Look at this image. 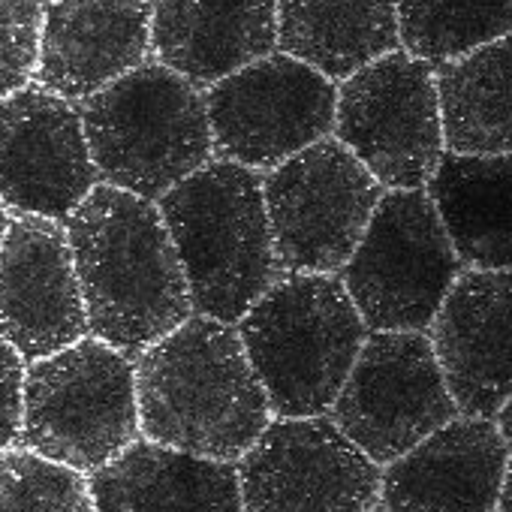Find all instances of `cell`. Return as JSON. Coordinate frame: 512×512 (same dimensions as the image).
Wrapping results in <instances>:
<instances>
[{
  "mask_svg": "<svg viewBox=\"0 0 512 512\" xmlns=\"http://www.w3.org/2000/svg\"><path fill=\"white\" fill-rule=\"evenodd\" d=\"M88 332L133 356L190 320L175 241L151 199L97 184L67 217Z\"/></svg>",
  "mask_w": 512,
  "mask_h": 512,
  "instance_id": "6da1fadb",
  "label": "cell"
},
{
  "mask_svg": "<svg viewBox=\"0 0 512 512\" xmlns=\"http://www.w3.org/2000/svg\"><path fill=\"white\" fill-rule=\"evenodd\" d=\"M136 392L145 440L214 461H238L272 422L238 329L202 314L139 353Z\"/></svg>",
  "mask_w": 512,
  "mask_h": 512,
  "instance_id": "7a4b0ae2",
  "label": "cell"
},
{
  "mask_svg": "<svg viewBox=\"0 0 512 512\" xmlns=\"http://www.w3.org/2000/svg\"><path fill=\"white\" fill-rule=\"evenodd\" d=\"M157 208L181 256L193 311L238 323L278 275L260 172L208 160L163 193Z\"/></svg>",
  "mask_w": 512,
  "mask_h": 512,
  "instance_id": "3957f363",
  "label": "cell"
},
{
  "mask_svg": "<svg viewBox=\"0 0 512 512\" xmlns=\"http://www.w3.org/2000/svg\"><path fill=\"white\" fill-rule=\"evenodd\" d=\"M238 338L281 419L326 416L368 338L338 275H287L238 320Z\"/></svg>",
  "mask_w": 512,
  "mask_h": 512,
  "instance_id": "277c9868",
  "label": "cell"
},
{
  "mask_svg": "<svg viewBox=\"0 0 512 512\" xmlns=\"http://www.w3.org/2000/svg\"><path fill=\"white\" fill-rule=\"evenodd\" d=\"M79 112L97 172L142 199H160L214 154L202 91L157 58L82 100Z\"/></svg>",
  "mask_w": 512,
  "mask_h": 512,
  "instance_id": "5b68a950",
  "label": "cell"
},
{
  "mask_svg": "<svg viewBox=\"0 0 512 512\" xmlns=\"http://www.w3.org/2000/svg\"><path fill=\"white\" fill-rule=\"evenodd\" d=\"M136 368L127 353L100 341L28 362L22 446L79 473H94L139 440Z\"/></svg>",
  "mask_w": 512,
  "mask_h": 512,
  "instance_id": "8992f818",
  "label": "cell"
},
{
  "mask_svg": "<svg viewBox=\"0 0 512 512\" xmlns=\"http://www.w3.org/2000/svg\"><path fill=\"white\" fill-rule=\"evenodd\" d=\"M461 269L425 187L386 190L341 281L368 332H428Z\"/></svg>",
  "mask_w": 512,
  "mask_h": 512,
  "instance_id": "52a82bcc",
  "label": "cell"
},
{
  "mask_svg": "<svg viewBox=\"0 0 512 512\" xmlns=\"http://www.w3.org/2000/svg\"><path fill=\"white\" fill-rule=\"evenodd\" d=\"M263 196L278 269L335 275L359 247L383 187L353 151L329 136L269 169Z\"/></svg>",
  "mask_w": 512,
  "mask_h": 512,
  "instance_id": "ba28073f",
  "label": "cell"
},
{
  "mask_svg": "<svg viewBox=\"0 0 512 512\" xmlns=\"http://www.w3.org/2000/svg\"><path fill=\"white\" fill-rule=\"evenodd\" d=\"M332 136L380 187H425L446 151L434 67L395 49L344 79Z\"/></svg>",
  "mask_w": 512,
  "mask_h": 512,
  "instance_id": "9c48e42d",
  "label": "cell"
},
{
  "mask_svg": "<svg viewBox=\"0 0 512 512\" xmlns=\"http://www.w3.org/2000/svg\"><path fill=\"white\" fill-rule=\"evenodd\" d=\"M205 106L214 154L260 172L335 133L338 85L275 52L211 85Z\"/></svg>",
  "mask_w": 512,
  "mask_h": 512,
  "instance_id": "30bf717a",
  "label": "cell"
},
{
  "mask_svg": "<svg viewBox=\"0 0 512 512\" xmlns=\"http://www.w3.org/2000/svg\"><path fill=\"white\" fill-rule=\"evenodd\" d=\"M455 416L458 404L425 332H368L332 404L335 425L380 467Z\"/></svg>",
  "mask_w": 512,
  "mask_h": 512,
  "instance_id": "8fae6325",
  "label": "cell"
},
{
  "mask_svg": "<svg viewBox=\"0 0 512 512\" xmlns=\"http://www.w3.org/2000/svg\"><path fill=\"white\" fill-rule=\"evenodd\" d=\"M380 476L329 416H275L238 458L244 512H365L380 500Z\"/></svg>",
  "mask_w": 512,
  "mask_h": 512,
  "instance_id": "7c38bea8",
  "label": "cell"
},
{
  "mask_svg": "<svg viewBox=\"0 0 512 512\" xmlns=\"http://www.w3.org/2000/svg\"><path fill=\"white\" fill-rule=\"evenodd\" d=\"M100 184L82 112L28 85L0 100V202L16 217L67 220Z\"/></svg>",
  "mask_w": 512,
  "mask_h": 512,
  "instance_id": "4fadbf2b",
  "label": "cell"
},
{
  "mask_svg": "<svg viewBox=\"0 0 512 512\" xmlns=\"http://www.w3.org/2000/svg\"><path fill=\"white\" fill-rule=\"evenodd\" d=\"M0 338L25 362L88 338V311L67 226L19 214L0 247Z\"/></svg>",
  "mask_w": 512,
  "mask_h": 512,
  "instance_id": "5bb4252c",
  "label": "cell"
},
{
  "mask_svg": "<svg viewBox=\"0 0 512 512\" xmlns=\"http://www.w3.org/2000/svg\"><path fill=\"white\" fill-rule=\"evenodd\" d=\"M428 338L458 413L494 419L512 398V269L461 272Z\"/></svg>",
  "mask_w": 512,
  "mask_h": 512,
  "instance_id": "9a60e30c",
  "label": "cell"
},
{
  "mask_svg": "<svg viewBox=\"0 0 512 512\" xmlns=\"http://www.w3.org/2000/svg\"><path fill=\"white\" fill-rule=\"evenodd\" d=\"M509 440L491 419L455 416L380 476L389 512H497Z\"/></svg>",
  "mask_w": 512,
  "mask_h": 512,
  "instance_id": "2e32d148",
  "label": "cell"
},
{
  "mask_svg": "<svg viewBox=\"0 0 512 512\" xmlns=\"http://www.w3.org/2000/svg\"><path fill=\"white\" fill-rule=\"evenodd\" d=\"M148 55V0H55L46 7L37 82L70 103L88 100Z\"/></svg>",
  "mask_w": 512,
  "mask_h": 512,
  "instance_id": "e0dca14e",
  "label": "cell"
},
{
  "mask_svg": "<svg viewBox=\"0 0 512 512\" xmlns=\"http://www.w3.org/2000/svg\"><path fill=\"white\" fill-rule=\"evenodd\" d=\"M278 49V0H154L151 52L211 88Z\"/></svg>",
  "mask_w": 512,
  "mask_h": 512,
  "instance_id": "ac0fdd59",
  "label": "cell"
},
{
  "mask_svg": "<svg viewBox=\"0 0 512 512\" xmlns=\"http://www.w3.org/2000/svg\"><path fill=\"white\" fill-rule=\"evenodd\" d=\"M94 512H244L238 464L133 440L91 473Z\"/></svg>",
  "mask_w": 512,
  "mask_h": 512,
  "instance_id": "d6986e66",
  "label": "cell"
},
{
  "mask_svg": "<svg viewBox=\"0 0 512 512\" xmlns=\"http://www.w3.org/2000/svg\"><path fill=\"white\" fill-rule=\"evenodd\" d=\"M425 193L461 266L512 269V154L443 151Z\"/></svg>",
  "mask_w": 512,
  "mask_h": 512,
  "instance_id": "ffe728a7",
  "label": "cell"
},
{
  "mask_svg": "<svg viewBox=\"0 0 512 512\" xmlns=\"http://www.w3.org/2000/svg\"><path fill=\"white\" fill-rule=\"evenodd\" d=\"M278 49L344 82L401 49L398 0H278Z\"/></svg>",
  "mask_w": 512,
  "mask_h": 512,
  "instance_id": "44dd1931",
  "label": "cell"
},
{
  "mask_svg": "<svg viewBox=\"0 0 512 512\" xmlns=\"http://www.w3.org/2000/svg\"><path fill=\"white\" fill-rule=\"evenodd\" d=\"M443 145L452 154H512V34L434 67Z\"/></svg>",
  "mask_w": 512,
  "mask_h": 512,
  "instance_id": "7402d4cb",
  "label": "cell"
},
{
  "mask_svg": "<svg viewBox=\"0 0 512 512\" xmlns=\"http://www.w3.org/2000/svg\"><path fill=\"white\" fill-rule=\"evenodd\" d=\"M512 34V0H398L401 49L440 67Z\"/></svg>",
  "mask_w": 512,
  "mask_h": 512,
  "instance_id": "603a6c76",
  "label": "cell"
},
{
  "mask_svg": "<svg viewBox=\"0 0 512 512\" xmlns=\"http://www.w3.org/2000/svg\"><path fill=\"white\" fill-rule=\"evenodd\" d=\"M0 512H94L91 482L34 449H0Z\"/></svg>",
  "mask_w": 512,
  "mask_h": 512,
  "instance_id": "cb8c5ba5",
  "label": "cell"
},
{
  "mask_svg": "<svg viewBox=\"0 0 512 512\" xmlns=\"http://www.w3.org/2000/svg\"><path fill=\"white\" fill-rule=\"evenodd\" d=\"M43 0H0V100L31 85L40 67Z\"/></svg>",
  "mask_w": 512,
  "mask_h": 512,
  "instance_id": "d4e9b609",
  "label": "cell"
},
{
  "mask_svg": "<svg viewBox=\"0 0 512 512\" xmlns=\"http://www.w3.org/2000/svg\"><path fill=\"white\" fill-rule=\"evenodd\" d=\"M25 413V359L0 338V449H10L22 434Z\"/></svg>",
  "mask_w": 512,
  "mask_h": 512,
  "instance_id": "484cf974",
  "label": "cell"
},
{
  "mask_svg": "<svg viewBox=\"0 0 512 512\" xmlns=\"http://www.w3.org/2000/svg\"><path fill=\"white\" fill-rule=\"evenodd\" d=\"M500 512H512V446H509V461H506V473H503V488H500Z\"/></svg>",
  "mask_w": 512,
  "mask_h": 512,
  "instance_id": "4316f807",
  "label": "cell"
},
{
  "mask_svg": "<svg viewBox=\"0 0 512 512\" xmlns=\"http://www.w3.org/2000/svg\"><path fill=\"white\" fill-rule=\"evenodd\" d=\"M497 428L503 431L506 440H512V398L503 404V410L497 413Z\"/></svg>",
  "mask_w": 512,
  "mask_h": 512,
  "instance_id": "83f0119b",
  "label": "cell"
},
{
  "mask_svg": "<svg viewBox=\"0 0 512 512\" xmlns=\"http://www.w3.org/2000/svg\"><path fill=\"white\" fill-rule=\"evenodd\" d=\"M10 208L0 202V247H4V238H7V229H10Z\"/></svg>",
  "mask_w": 512,
  "mask_h": 512,
  "instance_id": "f1b7e54d",
  "label": "cell"
},
{
  "mask_svg": "<svg viewBox=\"0 0 512 512\" xmlns=\"http://www.w3.org/2000/svg\"><path fill=\"white\" fill-rule=\"evenodd\" d=\"M365 512H389V509H386V506H380V503H374V506H371V509H365Z\"/></svg>",
  "mask_w": 512,
  "mask_h": 512,
  "instance_id": "f546056e",
  "label": "cell"
},
{
  "mask_svg": "<svg viewBox=\"0 0 512 512\" xmlns=\"http://www.w3.org/2000/svg\"><path fill=\"white\" fill-rule=\"evenodd\" d=\"M49 4H55V0H49Z\"/></svg>",
  "mask_w": 512,
  "mask_h": 512,
  "instance_id": "4dcf8cb0",
  "label": "cell"
},
{
  "mask_svg": "<svg viewBox=\"0 0 512 512\" xmlns=\"http://www.w3.org/2000/svg\"><path fill=\"white\" fill-rule=\"evenodd\" d=\"M148 4H151V0H148Z\"/></svg>",
  "mask_w": 512,
  "mask_h": 512,
  "instance_id": "1f68e13d",
  "label": "cell"
}]
</instances>
